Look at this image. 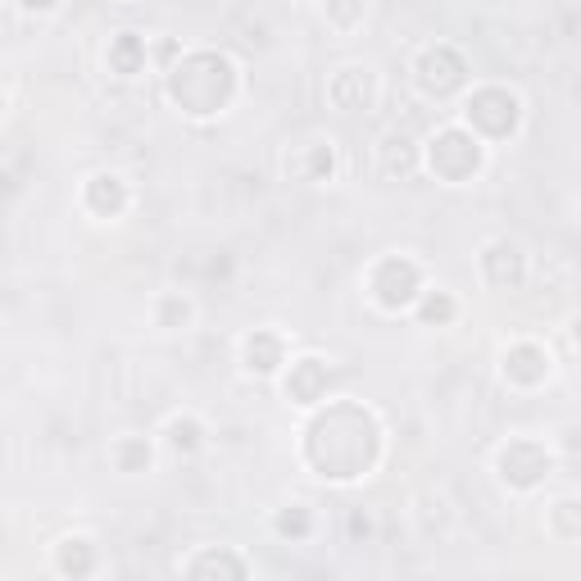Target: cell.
<instances>
[{
	"instance_id": "6da1fadb",
	"label": "cell",
	"mask_w": 581,
	"mask_h": 581,
	"mask_svg": "<svg viewBox=\"0 0 581 581\" xmlns=\"http://www.w3.org/2000/svg\"><path fill=\"white\" fill-rule=\"evenodd\" d=\"M377 459V423L359 404H336L309 427V463L323 477H364Z\"/></svg>"
},
{
	"instance_id": "7a4b0ae2",
	"label": "cell",
	"mask_w": 581,
	"mask_h": 581,
	"mask_svg": "<svg viewBox=\"0 0 581 581\" xmlns=\"http://www.w3.org/2000/svg\"><path fill=\"white\" fill-rule=\"evenodd\" d=\"M232 91H237V69L223 55H214V50H196V55H187L178 69L168 73V96L178 100L187 114H196V119L218 114L232 100Z\"/></svg>"
},
{
	"instance_id": "3957f363",
	"label": "cell",
	"mask_w": 581,
	"mask_h": 581,
	"mask_svg": "<svg viewBox=\"0 0 581 581\" xmlns=\"http://www.w3.org/2000/svg\"><path fill=\"white\" fill-rule=\"evenodd\" d=\"M427 159H432L436 178H445V182H463V178H473L477 168H482V146L473 141V132L450 128V132H441V137L432 141Z\"/></svg>"
},
{
	"instance_id": "277c9868",
	"label": "cell",
	"mask_w": 581,
	"mask_h": 581,
	"mask_svg": "<svg viewBox=\"0 0 581 581\" xmlns=\"http://www.w3.org/2000/svg\"><path fill=\"white\" fill-rule=\"evenodd\" d=\"M468 123H473L482 137H495V141L509 137V132L518 128V100L500 87L477 91V96L468 100Z\"/></svg>"
},
{
	"instance_id": "5b68a950",
	"label": "cell",
	"mask_w": 581,
	"mask_h": 581,
	"mask_svg": "<svg viewBox=\"0 0 581 581\" xmlns=\"http://www.w3.org/2000/svg\"><path fill=\"white\" fill-rule=\"evenodd\" d=\"M373 291H377V305H382V309L414 305L418 291H423L418 264H409V259H382V264H377V273H373Z\"/></svg>"
},
{
	"instance_id": "8992f818",
	"label": "cell",
	"mask_w": 581,
	"mask_h": 581,
	"mask_svg": "<svg viewBox=\"0 0 581 581\" xmlns=\"http://www.w3.org/2000/svg\"><path fill=\"white\" fill-rule=\"evenodd\" d=\"M500 473L509 486H518V491H527V486H536L545 473H550V454H545V445L536 441H509L500 454Z\"/></svg>"
},
{
	"instance_id": "52a82bcc",
	"label": "cell",
	"mask_w": 581,
	"mask_h": 581,
	"mask_svg": "<svg viewBox=\"0 0 581 581\" xmlns=\"http://www.w3.org/2000/svg\"><path fill=\"white\" fill-rule=\"evenodd\" d=\"M418 82H423L427 96L445 100L450 91H459L463 82H468V64H463L450 46H436V50H427L423 64H418Z\"/></svg>"
},
{
	"instance_id": "ba28073f",
	"label": "cell",
	"mask_w": 581,
	"mask_h": 581,
	"mask_svg": "<svg viewBox=\"0 0 581 581\" xmlns=\"http://www.w3.org/2000/svg\"><path fill=\"white\" fill-rule=\"evenodd\" d=\"M504 377L518 386H541L550 377V355H545L541 345H513L509 355H504Z\"/></svg>"
},
{
	"instance_id": "9c48e42d",
	"label": "cell",
	"mask_w": 581,
	"mask_h": 581,
	"mask_svg": "<svg viewBox=\"0 0 581 581\" xmlns=\"http://www.w3.org/2000/svg\"><path fill=\"white\" fill-rule=\"evenodd\" d=\"M323 391H327V364H318V359H300V364L291 368V377H286V395L296 404L323 400Z\"/></svg>"
},
{
	"instance_id": "30bf717a",
	"label": "cell",
	"mask_w": 581,
	"mask_h": 581,
	"mask_svg": "<svg viewBox=\"0 0 581 581\" xmlns=\"http://www.w3.org/2000/svg\"><path fill=\"white\" fill-rule=\"evenodd\" d=\"M486 277H491L495 286H518L522 282V255H518V246L495 241V246L486 250Z\"/></svg>"
},
{
	"instance_id": "8fae6325",
	"label": "cell",
	"mask_w": 581,
	"mask_h": 581,
	"mask_svg": "<svg viewBox=\"0 0 581 581\" xmlns=\"http://www.w3.org/2000/svg\"><path fill=\"white\" fill-rule=\"evenodd\" d=\"M141 64H146V41L137 32H123V37L109 41V69L114 73L132 78V73H141Z\"/></svg>"
},
{
	"instance_id": "7c38bea8",
	"label": "cell",
	"mask_w": 581,
	"mask_h": 581,
	"mask_svg": "<svg viewBox=\"0 0 581 581\" xmlns=\"http://www.w3.org/2000/svg\"><path fill=\"white\" fill-rule=\"evenodd\" d=\"M332 100H336L341 109H364L368 100H373V82H368V73L345 69L341 78L332 82Z\"/></svg>"
},
{
	"instance_id": "4fadbf2b",
	"label": "cell",
	"mask_w": 581,
	"mask_h": 581,
	"mask_svg": "<svg viewBox=\"0 0 581 581\" xmlns=\"http://www.w3.org/2000/svg\"><path fill=\"white\" fill-rule=\"evenodd\" d=\"M87 205L96 209V214H119V209L128 205V191H123V182H119V178L100 173V178L87 187Z\"/></svg>"
},
{
	"instance_id": "5bb4252c",
	"label": "cell",
	"mask_w": 581,
	"mask_h": 581,
	"mask_svg": "<svg viewBox=\"0 0 581 581\" xmlns=\"http://www.w3.org/2000/svg\"><path fill=\"white\" fill-rule=\"evenodd\" d=\"M246 364L255 368V373H273V368L282 364V341H277L273 332H255L246 341Z\"/></svg>"
},
{
	"instance_id": "9a60e30c",
	"label": "cell",
	"mask_w": 581,
	"mask_h": 581,
	"mask_svg": "<svg viewBox=\"0 0 581 581\" xmlns=\"http://www.w3.org/2000/svg\"><path fill=\"white\" fill-rule=\"evenodd\" d=\"M60 568H64V572H73V577H87V572L96 568V554H91V545H87V541H64V550H60Z\"/></svg>"
},
{
	"instance_id": "2e32d148",
	"label": "cell",
	"mask_w": 581,
	"mask_h": 581,
	"mask_svg": "<svg viewBox=\"0 0 581 581\" xmlns=\"http://www.w3.org/2000/svg\"><path fill=\"white\" fill-rule=\"evenodd\" d=\"M191 577H205V572H227V577H246V563L241 559H227V554H205V559L191 563Z\"/></svg>"
},
{
	"instance_id": "e0dca14e",
	"label": "cell",
	"mask_w": 581,
	"mask_h": 581,
	"mask_svg": "<svg viewBox=\"0 0 581 581\" xmlns=\"http://www.w3.org/2000/svg\"><path fill=\"white\" fill-rule=\"evenodd\" d=\"M119 468L123 473H141V468H150V445L146 441H123L119 445Z\"/></svg>"
},
{
	"instance_id": "ac0fdd59",
	"label": "cell",
	"mask_w": 581,
	"mask_h": 581,
	"mask_svg": "<svg viewBox=\"0 0 581 581\" xmlns=\"http://www.w3.org/2000/svg\"><path fill=\"white\" fill-rule=\"evenodd\" d=\"M454 318V300L445 296V291H436V296H427L423 300V323L432 327V323H450Z\"/></svg>"
},
{
	"instance_id": "d6986e66",
	"label": "cell",
	"mask_w": 581,
	"mask_h": 581,
	"mask_svg": "<svg viewBox=\"0 0 581 581\" xmlns=\"http://www.w3.org/2000/svg\"><path fill=\"white\" fill-rule=\"evenodd\" d=\"M327 14L336 28H355V19L364 14V0H327Z\"/></svg>"
},
{
	"instance_id": "ffe728a7",
	"label": "cell",
	"mask_w": 581,
	"mask_h": 581,
	"mask_svg": "<svg viewBox=\"0 0 581 581\" xmlns=\"http://www.w3.org/2000/svg\"><path fill=\"white\" fill-rule=\"evenodd\" d=\"M277 532L296 536V541H300V536H309V513L305 509H286L282 518H277Z\"/></svg>"
},
{
	"instance_id": "44dd1931",
	"label": "cell",
	"mask_w": 581,
	"mask_h": 581,
	"mask_svg": "<svg viewBox=\"0 0 581 581\" xmlns=\"http://www.w3.org/2000/svg\"><path fill=\"white\" fill-rule=\"evenodd\" d=\"M196 445H200V427L191 423V418H187V423H182V418H178V423H173V450L191 454V450H196Z\"/></svg>"
},
{
	"instance_id": "7402d4cb",
	"label": "cell",
	"mask_w": 581,
	"mask_h": 581,
	"mask_svg": "<svg viewBox=\"0 0 581 581\" xmlns=\"http://www.w3.org/2000/svg\"><path fill=\"white\" fill-rule=\"evenodd\" d=\"M187 314H191V305H187V300H168V305H164V327H173V323H178V318H182V323H187Z\"/></svg>"
},
{
	"instance_id": "603a6c76",
	"label": "cell",
	"mask_w": 581,
	"mask_h": 581,
	"mask_svg": "<svg viewBox=\"0 0 581 581\" xmlns=\"http://www.w3.org/2000/svg\"><path fill=\"white\" fill-rule=\"evenodd\" d=\"M559 518H563V536H577V504H559Z\"/></svg>"
},
{
	"instance_id": "cb8c5ba5",
	"label": "cell",
	"mask_w": 581,
	"mask_h": 581,
	"mask_svg": "<svg viewBox=\"0 0 581 581\" xmlns=\"http://www.w3.org/2000/svg\"><path fill=\"white\" fill-rule=\"evenodd\" d=\"M23 5H28V10H50L55 0H23Z\"/></svg>"
},
{
	"instance_id": "d4e9b609",
	"label": "cell",
	"mask_w": 581,
	"mask_h": 581,
	"mask_svg": "<svg viewBox=\"0 0 581 581\" xmlns=\"http://www.w3.org/2000/svg\"><path fill=\"white\" fill-rule=\"evenodd\" d=\"M0 109H5V100H0Z\"/></svg>"
}]
</instances>
